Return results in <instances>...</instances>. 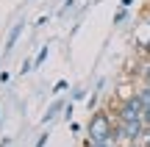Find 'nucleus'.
<instances>
[{
    "label": "nucleus",
    "instance_id": "20e7f679",
    "mask_svg": "<svg viewBox=\"0 0 150 147\" xmlns=\"http://www.w3.org/2000/svg\"><path fill=\"white\" fill-rule=\"evenodd\" d=\"M20 33H22V22H17L14 28H11V33H8V39H6V47H3V53H8L11 47L17 44V39H20Z\"/></svg>",
    "mask_w": 150,
    "mask_h": 147
},
{
    "label": "nucleus",
    "instance_id": "f257e3e1",
    "mask_svg": "<svg viewBox=\"0 0 150 147\" xmlns=\"http://www.w3.org/2000/svg\"><path fill=\"white\" fill-rule=\"evenodd\" d=\"M86 133H89V142L92 144L117 142V122L108 117V111L97 108V111H92L89 122H86Z\"/></svg>",
    "mask_w": 150,
    "mask_h": 147
},
{
    "label": "nucleus",
    "instance_id": "6e6552de",
    "mask_svg": "<svg viewBox=\"0 0 150 147\" xmlns=\"http://www.w3.org/2000/svg\"><path fill=\"white\" fill-rule=\"evenodd\" d=\"M142 83L150 86V64H145V70H142Z\"/></svg>",
    "mask_w": 150,
    "mask_h": 147
},
{
    "label": "nucleus",
    "instance_id": "1a4fd4ad",
    "mask_svg": "<svg viewBox=\"0 0 150 147\" xmlns=\"http://www.w3.org/2000/svg\"><path fill=\"white\" fill-rule=\"evenodd\" d=\"M142 122H145V128H150V106H145V114H142Z\"/></svg>",
    "mask_w": 150,
    "mask_h": 147
},
{
    "label": "nucleus",
    "instance_id": "9d476101",
    "mask_svg": "<svg viewBox=\"0 0 150 147\" xmlns=\"http://www.w3.org/2000/svg\"><path fill=\"white\" fill-rule=\"evenodd\" d=\"M86 147H120L117 142H103V144H92V142H86Z\"/></svg>",
    "mask_w": 150,
    "mask_h": 147
},
{
    "label": "nucleus",
    "instance_id": "9b49d317",
    "mask_svg": "<svg viewBox=\"0 0 150 147\" xmlns=\"http://www.w3.org/2000/svg\"><path fill=\"white\" fill-rule=\"evenodd\" d=\"M86 97V89H75L72 92V100H83Z\"/></svg>",
    "mask_w": 150,
    "mask_h": 147
},
{
    "label": "nucleus",
    "instance_id": "39448f33",
    "mask_svg": "<svg viewBox=\"0 0 150 147\" xmlns=\"http://www.w3.org/2000/svg\"><path fill=\"white\" fill-rule=\"evenodd\" d=\"M61 108H67V103H64V100H56V103H53V106H50V108H47V111H45V117H42V122H50V120H53V117H56V114H59V111H61Z\"/></svg>",
    "mask_w": 150,
    "mask_h": 147
},
{
    "label": "nucleus",
    "instance_id": "7ed1b4c3",
    "mask_svg": "<svg viewBox=\"0 0 150 147\" xmlns=\"http://www.w3.org/2000/svg\"><path fill=\"white\" fill-rule=\"evenodd\" d=\"M142 114H145V103H142L136 94L128 97V100H122L120 108H117V120H122V122H136V120H142Z\"/></svg>",
    "mask_w": 150,
    "mask_h": 147
},
{
    "label": "nucleus",
    "instance_id": "4468645a",
    "mask_svg": "<svg viewBox=\"0 0 150 147\" xmlns=\"http://www.w3.org/2000/svg\"><path fill=\"white\" fill-rule=\"evenodd\" d=\"M64 86H67V81H59V83H56V86H53V94H56V92H61V89H64Z\"/></svg>",
    "mask_w": 150,
    "mask_h": 147
},
{
    "label": "nucleus",
    "instance_id": "f8f14e48",
    "mask_svg": "<svg viewBox=\"0 0 150 147\" xmlns=\"http://www.w3.org/2000/svg\"><path fill=\"white\" fill-rule=\"evenodd\" d=\"M142 147H150V128H147V131H145V136H142V142H139Z\"/></svg>",
    "mask_w": 150,
    "mask_h": 147
},
{
    "label": "nucleus",
    "instance_id": "f3484780",
    "mask_svg": "<svg viewBox=\"0 0 150 147\" xmlns=\"http://www.w3.org/2000/svg\"><path fill=\"white\" fill-rule=\"evenodd\" d=\"M122 147H142V144H139V142H136V144H122Z\"/></svg>",
    "mask_w": 150,
    "mask_h": 147
},
{
    "label": "nucleus",
    "instance_id": "423d86ee",
    "mask_svg": "<svg viewBox=\"0 0 150 147\" xmlns=\"http://www.w3.org/2000/svg\"><path fill=\"white\" fill-rule=\"evenodd\" d=\"M136 97H139L145 106H150V86H142L139 92H136Z\"/></svg>",
    "mask_w": 150,
    "mask_h": 147
},
{
    "label": "nucleus",
    "instance_id": "ddd939ff",
    "mask_svg": "<svg viewBox=\"0 0 150 147\" xmlns=\"http://www.w3.org/2000/svg\"><path fill=\"white\" fill-rule=\"evenodd\" d=\"M122 20H125V8H122V11H117V14H114V22H122Z\"/></svg>",
    "mask_w": 150,
    "mask_h": 147
},
{
    "label": "nucleus",
    "instance_id": "f03ea898",
    "mask_svg": "<svg viewBox=\"0 0 150 147\" xmlns=\"http://www.w3.org/2000/svg\"><path fill=\"white\" fill-rule=\"evenodd\" d=\"M145 122L142 120H136V122H122V120H117V142H122V144H136V142H142V136H145Z\"/></svg>",
    "mask_w": 150,
    "mask_h": 147
},
{
    "label": "nucleus",
    "instance_id": "2eb2a0df",
    "mask_svg": "<svg viewBox=\"0 0 150 147\" xmlns=\"http://www.w3.org/2000/svg\"><path fill=\"white\" fill-rule=\"evenodd\" d=\"M47 144V133H42V136H39V142H36V147H45Z\"/></svg>",
    "mask_w": 150,
    "mask_h": 147
},
{
    "label": "nucleus",
    "instance_id": "0eeeda50",
    "mask_svg": "<svg viewBox=\"0 0 150 147\" xmlns=\"http://www.w3.org/2000/svg\"><path fill=\"white\" fill-rule=\"evenodd\" d=\"M45 58H47V47H42V50L36 53V58H33V67H42V64H45Z\"/></svg>",
    "mask_w": 150,
    "mask_h": 147
},
{
    "label": "nucleus",
    "instance_id": "dca6fc26",
    "mask_svg": "<svg viewBox=\"0 0 150 147\" xmlns=\"http://www.w3.org/2000/svg\"><path fill=\"white\" fill-rule=\"evenodd\" d=\"M134 6V0H122V8H131Z\"/></svg>",
    "mask_w": 150,
    "mask_h": 147
}]
</instances>
